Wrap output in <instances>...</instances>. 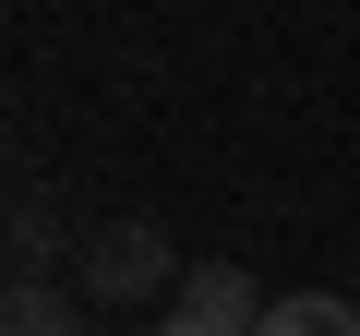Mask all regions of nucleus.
I'll use <instances>...</instances> for the list:
<instances>
[{"label":"nucleus","mask_w":360,"mask_h":336,"mask_svg":"<svg viewBox=\"0 0 360 336\" xmlns=\"http://www.w3.org/2000/svg\"><path fill=\"white\" fill-rule=\"evenodd\" d=\"M180 276H193V264L168 252V228H156V217H108V228H84V240H72V288H84L96 312L180 300Z\"/></svg>","instance_id":"obj_1"},{"label":"nucleus","mask_w":360,"mask_h":336,"mask_svg":"<svg viewBox=\"0 0 360 336\" xmlns=\"http://www.w3.org/2000/svg\"><path fill=\"white\" fill-rule=\"evenodd\" d=\"M168 312H205V324H229V336H264V312H276V300H264V288H252L240 264H193Z\"/></svg>","instance_id":"obj_2"},{"label":"nucleus","mask_w":360,"mask_h":336,"mask_svg":"<svg viewBox=\"0 0 360 336\" xmlns=\"http://www.w3.org/2000/svg\"><path fill=\"white\" fill-rule=\"evenodd\" d=\"M0 336H96V300L84 288H13L0 300Z\"/></svg>","instance_id":"obj_3"},{"label":"nucleus","mask_w":360,"mask_h":336,"mask_svg":"<svg viewBox=\"0 0 360 336\" xmlns=\"http://www.w3.org/2000/svg\"><path fill=\"white\" fill-rule=\"evenodd\" d=\"M49 252H60L49 193H13V288H49Z\"/></svg>","instance_id":"obj_4"},{"label":"nucleus","mask_w":360,"mask_h":336,"mask_svg":"<svg viewBox=\"0 0 360 336\" xmlns=\"http://www.w3.org/2000/svg\"><path fill=\"white\" fill-rule=\"evenodd\" d=\"M264 336H360V300H336V288H288V300L264 312Z\"/></svg>","instance_id":"obj_5"},{"label":"nucleus","mask_w":360,"mask_h":336,"mask_svg":"<svg viewBox=\"0 0 360 336\" xmlns=\"http://www.w3.org/2000/svg\"><path fill=\"white\" fill-rule=\"evenodd\" d=\"M156 336H229V324H205V312H168V324H156Z\"/></svg>","instance_id":"obj_6"}]
</instances>
